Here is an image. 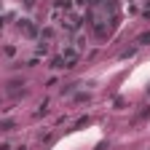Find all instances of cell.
<instances>
[{"label": "cell", "instance_id": "6da1fadb", "mask_svg": "<svg viewBox=\"0 0 150 150\" xmlns=\"http://www.w3.org/2000/svg\"><path fill=\"white\" fill-rule=\"evenodd\" d=\"M139 43H150V32H145V35L139 38Z\"/></svg>", "mask_w": 150, "mask_h": 150}]
</instances>
